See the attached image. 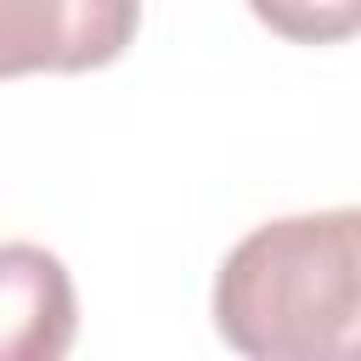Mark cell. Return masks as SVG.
<instances>
[{"instance_id":"cell-1","label":"cell","mask_w":361,"mask_h":361,"mask_svg":"<svg viewBox=\"0 0 361 361\" xmlns=\"http://www.w3.org/2000/svg\"><path fill=\"white\" fill-rule=\"evenodd\" d=\"M214 327L254 361H361V209L254 226L214 276Z\"/></svg>"},{"instance_id":"cell-2","label":"cell","mask_w":361,"mask_h":361,"mask_svg":"<svg viewBox=\"0 0 361 361\" xmlns=\"http://www.w3.org/2000/svg\"><path fill=\"white\" fill-rule=\"evenodd\" d=\"M141 0H0V73H85L124 56Z\"/></svg>"},{"instance_id":"cell-3","label":"cell","mask_w":361,"mask_h":361,"mask_svg":"<svg viewBox=\"0 0 361 361\" xmlns=\"http://www.w3.org/2000/svg\"><path fill=\"white\" fill-rule=\"evenodd\" d=\"M73 344V288L56 254L34 243L0 248V355L56 361Z\"/></svg>"},{"instance_id":"cell-4","label":"cell","mask_w":361,"mask_h":361,"mask_svg":"<svg viewBox=\"0 0 361 361\" xmlns=\"http://www.w3.org/2000/svg\"><path fill=\"white\" fill-rule=\"evenodd\" d=\"M248 11L293 45H333L361 34V0H248Z\"/></svg>"}]
</instances>
